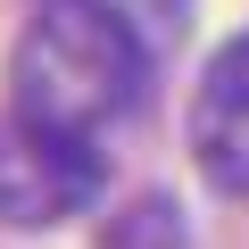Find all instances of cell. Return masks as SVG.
Listing matches in <instances>:
<instances>
[{
    "instance_id": "obj_1",
    "label": "cell",
    "mask_w": 249,
    "mask_h": 249,
    "mask_svg": "<svg viewBox=\"0 0 249 249\" xmlns=\"http://www.w3.org/2000/svg\"><path fill=\"white\" fill-rule=\"evenodd\" d=\"M142 91V42L108 0H42L9 50V116L58 142H91Z\"/></svg>"
},
{
    "instance_id": "obj_2",
    "label": "cell",
    "mask_w": 249,
    "mask_h": 249,
    "mask_svg": "<svg viewBox=\"0 0 249 249\" xmlns=\"http://www.w3.org/2000/svg\"><path fill=\"white\" fill-rule=\"evenodd\" d=\"M91 199H100V150L91 142H58V133L0 116V224L9 232L67 224Z\"/></svg>"
},
{
    "instance_id": "obj_3",
    "label": "cell",
    "mask_w": 249,
    "mask_h": 249,
    "mask_svg": "<svg viewBox=\"0 0 249 249\" xmlns=\"http://www.w3.org/2000/svg\"><path fill=\"white\" fill-rule=\"evenodd\" d=\"M191 158L224 199H249V34H232L191 91Z\"/></svg>"
},
{
    "instance_id": "obj_4",
    "label": "cell",
    "mask_w": 249,
    "mask_h": 249,
    "mask_svg": "<svg viewBox=\"0 0 249 249\" xmlns=\"http://www.w3.org/2000/svg\"><path fill=\"white\" fill-rule=\"evenodd\" d=\"M100 249H191V232H183V208H175L166 191H142V199H124V208L108 216Z\"/></svg>"
}]
</instances>
